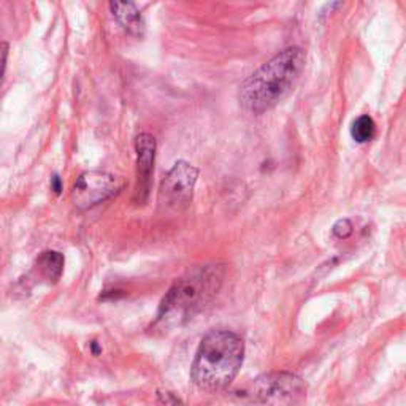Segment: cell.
Masks as SVG:
<instances>
[{"label": "cell", "mask_w": 406, "mask_h": 406, "mask_svg": "<svg viewBox=\"0 0 406 406\" xmlns=\"http://www.w3.org/2000/svg\"><path fill=\"white\" fill-rule=\"evenodd\" d=\"M51 188H53V191L56 192V194H61V191H62V181H61V178H59L58 175H56V176L53 178Z\"/></svg>", "instance_id": "14"}, {"label": "cell", "mask_w": 406, "mask_h": 406, "mask_svg": "<svg viewBox=\"0 0 406 406\" xmlns=\"http://www.w3.org/2000/svg\"><path fill=\"white\" fill-rule=\"evenodd\" d=\"M376 133V124L375 121L368 115H362L354 121L351 126V135L357 143H367V141L373 140Z\"/></svg>", "instance_id": "10"}, {"label": "cell", "mask_w": 406, "mask_h": 406, "mask_svg": "<svg viewBox=\"0 0 406 406\" xmlns=\"http://www.w3.org/2000/svg\"><path fill=\"white\" fill-rule=\"evenodd\" d=\"M110 9L113 11V16L118 19V23L124 27L127 32L141 35L143 34V19L137 6L132 2H111Z\"/></svg>", "instance_id": "8"}, {"label": "cell", "mask_w": 406, "mask_h": 406, "mask_svg": "<svg viewBox=\"0 0 406 406\" xmlns=\"http://www.w3.org/2000/svg\"><path fill=\"white\" fill-rule=\"evenodd\" d=\"M91 347H92V352H94L96 355H98V354H101V347H98V345H97V341H92V345H91Z\"/></svg>", "instance_id": "15"}, {"label": "cell", "mask_w": 406, "mask_h": 406, "mask_svg": "<svg viewBox=\"0 0 406 406\" xmlns=\"http://www.w3.org/2000/svg\"><path fill=\"white\" fill-rule=\"evenodd\" d=\"M245 360V341L230 330H213L202 338L191 368L196 386L218 394L230 386Z\"/></svg>", "instance_id": "2"}, {"label": "cell", "mask_w": 406, "mask_h": 406, "mask_svg": "<svg viewBox=\"0 0 406 406\" xmlns=\"http://www.w3.org/2000/svg\"><path fill=\"white\" fill-rule=\"evenodd\" d=\"M305 51L297 46L276 54L241 84L240 105L253 115L275 108L294 89L305 68Z\"/></svg>", "instance_id": "1"}, {"label": "cell", "mask_w": 406, "mask_h": 406, "mask_svg": "<svg viewBox=\"0 0 406 406\" xmlns=\"http://www.w3.org/2000/svg\"><path fill=\"white\" fill-rule=\"evenodd\" d=\"M198 170L184 161H178L168 170L159 188V205L166 210H186L194 197Z\"/></svg>", "instance_id": "5"}, {"label": "cell", "mask_w": 406, "mask_h": 406, "mask_svg": "<svg viewBox=\"0 0 406 406\" xmlns=\"http://www.w3.org/2000/svg\"><path fill=\"white\" fill-rule=\"evenodd\" d=\"M224 278V265H205L191 270L163 297L158 323L167 327L188 323L218 295Z\"/></svg>", "instance_id": "3"}, {"label": "cell", "mask_w": 406, "mask_h": 406, "mask_svg": "<svg viewBox=\"0 0 406 406\" xmlns=\"http://www.w3.org/2000/svg\"><path fill=\"white\" fill-rule=\"evenodd\" d=\"M9 44H5L2 41L0 44V80H2L4 75H5V68H6V58H9Z\"/></svg>", "instance_id": "12"}, {"label": "cell", "mask_w": 406, "mask_h": 406, "mask_svg": "<svg viewBox=\"0 0 406 406\" xmlns=\"http://www.w3.org/2000/svg\"><path fill=\"white\" fill-rule=\"evenodd\" d=\"M333 235L335 237H338V238H347L349 235L352 233V230H354V227H352V223L349 219H340L337 224L333 225Z\"/></svg>", "instance_id": "11"}, {"label": "cell", "mask_w": 406, "mask_h": 406, "mask_svg": "<svg viewBox=\"0 0 406 406\" xmlns=\"http://www.w3.org/2000/svg\"><path fill=\"white\" fill-rule=\"evenodd\" d=\"M126 181L121 176L91 170L80 176L72 191V202L80 210H89L92 206L102 203L115 197L123 191Z\"/></svg>", "instance_id": "6"}, {"label": "cell", "mask_w": 406, "mask_h": 406, "mask_svg": "<svg viewBox=\"0 0 406 406\" xmlns=\"http://www.w3.org/2000/svg\"><path fill=\"white\" fill-rule=\"evenodd\" d=\"M306 397V382L289 372L260 375L246 386L227 392L211 406H295Z\"/></svg>", "instance_id": "4"}, {"label": "cell", "mask_w": 406, "mask_h": 406, "mask_svg": "<svg viewBox=\"0 0 406 406\" xmlns=\"http://www.w3.org/2000/svg\"><path fill=\"white\" fill-rule=\"evenodd\" d=\"M159 397L163 398V402H162L163 406H183L181 402L178 400V398H175L172 394H168V392H166V394H161Z\"/></svg>", "instance_id": "13"}, {"label": "cell", "mask_w": 406, "mask_h": 406, "mask_svg": "<svg viewBox=\"0 0 406 406\" xmlns=\"http://www.w3.org/2000/svg\"><path fill=\"white\" fill-rule=\"evenodd\" d=\"M135 151H137V189H135V202L143 205L151 189V176L156 158V138L151 133H140L135 138Z\"/></svg>", "instance_id": "7"}, {"label": "cell", "mask_w": 406, "mask_h": 406, "mask_svg": "<svg viewBox=\"0 0 406 406\" xmlns=\"http://www.w3.org/2000/svg\"><path fill=\"white\" fill-rule=\"evenodd\" d=\"M37 270L48 283H58L64 272V255L58 251L41 253L37 259Z\"/></svg>", "instance_id": "9"}]
</instances>
